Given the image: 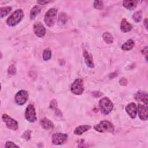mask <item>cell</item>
<instances>
[{"label": "cell", "mask_w": 148, "mask_h": 148, "mask_svg": "<svg viewBox=\"0 0 148 148\" xmlns=\"http://www.w3.org/2000/svg\"><path fill=\"white\" fill-rule=\"evenodd\" d=\"M24 17V12L21 9L15 10L7 19L6 23L10 27H14L18 24Z\"/></svg>", "instance_id": "obj_1"}, {"label": "cell", "mask_w": 148, "mask_h": 148, "mask_svg": "<svg viewBox=\"0 0 148 148\" xmlns=\"http://www.w3.org/2000/svg\"><path fill=\"white\" fill-rule=\"evenodd\" d=\"M99 106L103 114H108L113 109V105L111 101L107 97H103L99 101Z\"/></svg>", "instance_id": "obj_2"}, {"label": "cell", "mask_w": 148, "mask_h": 148, "mask_svg": "<svg viewBox=\"0 0 148 148\" xmlns=\"http://www.w3.org/2000/svg\"><path fill=\"white\" fill-rule=\"evenodd\" d=\"M94 128L98 132H113V126L112 124L109 121L103 120L101 121L98 124L94 125Z\"/></svg>", "instance_id": "obj_3"}, {"label": "cell", "mask_w": 148, "mask_h": 148, "mask_svg": "<svg viewBox=\"0 0 148 148\" xmlns=\"http://www.w3.org/2000/svg\"><path fill=\"white\" fill-rule=\"evenodd\" d=\"M57 13V10L56 9L51 8L49 9L45 16L44 21L46 25L48 27H52L54 24L56 14Z\"/></svg>", "instance_id": "obj_4"}, {"label": "cell", "mask_w": 148, "mask_h": 148, "mask_svg": "<svg viewBox=\"0 0 148 148\" xmlns=\"http://www.w3.org/2000/svg\"><path fill=\"white\" fill-rule=\"evenodd\" d=\"M83 82L82 79H77L72 83L71 87L72 92L76 95H80L84 91Z\"/></svg>", "instance_id": "obj_5"}, {"label": "cell", "mask_w": 148, "mask_h": 148, "mask_svg": "<svg viewBox=\"0 0 148 148\" xmlns=\"http://www.w3.org/2000/svg\"><path fill=\"white\" fill-rule=\"evenodd\" d=\"M25 117L27 120L31 123H33L37 120L35 110L32 105L29 104L27 107L25 113Z\"/></svg>", "instance_id": "obj_6"}, {"label": "cell", "mask_w": 148, "mask_h": 148, "mask_svg": "<svg viewBox=\"0 0 148 148\" xmlns=\"http://www.w3.org/2000/svg\"><path fill=\"white\" fill-rule=\"evenodd\" d=\"M28 98V94L27 91L20 90L19 91L15 96V102L18 105H24Z\"/></svg>", "instance_id": "obj_7"}, {"label": "cell", "mask_w": 148, "mask_h": 148, "mask_svg": "<svg viewBox=\"0 0 148 148\" xmlns=\"http://www.w3.org/2000/svg\"><path fill=\"white\" fill-rule=\"evenodd\" d=\"M68 135L66 134L56 133L52 136V143L53 145H62L66 140Z\"/></svg>", "instance_id": "obj_8"}, {"label": "cell", "mask_w": 148, "mask_h": 148, "mask_svg": "<svg viewBox=\"0 0 148 148\" xmlns=\"http://www.w3.org/2000/svg\"><path fill=\"white\" fill-rule=\"evenodd\" d=\"M2 119L8 128L13 130H16L18 128L17 122L7 114H3L2 115Z\"/></svg>", "instance_id": "obj_9"}, {"label": "cell", "mask_w": 148, "mask_h": 148, "mask_svg": "<svg viewBox=\"0 0 148 148\" xmlns=\"http://www.w3.org/2000/svg\"><path fill=\"white\" fill-rule=\"evenodd\" d=\"M34 32L37 36L42 38L46 34V29L41 23L37 22L34 25Z\"/></svg>", "instance_id": "obj_10"}, {"label": "cell", "mask_w": 148, "mask_h": 148, "mask_svg": "<svg viewBox=\"0 0 148 148\" xmlns=\"http://www.w3.org/2000/svg\"><path fill=\"white\" fill-rule=\"evenodd\" d=\"M138 116L142 120H147L148 118V110L147 106H143L141 104H138Z\"/></svg>", "instance_id": "obj_11"}, {"label": "cell", "mask_w": 148, "mask_h": 148, "mask_svg": "<svg viewBox=\"0 0 148 148\" xmlns=\"http://www.w3.org/2000/svg\"><path fill=\"white\" fill-rule=\"evenodd\" d=\"M125 110L128 115L132 119L135 118L137 112V108L134 103H131L125 107Z\"/></svg>", "instance_id": "obj_12"}, {"label": "cell", "mask_w": 148, "mask_h": 148, "mask_svg": "<svg viewBox=\"0 0 148 148\" xmlns=\"http://www.w3.org/2000/svg\"><path fill=\"white\" fill-rule=\"evenodd\" d=\"M134 98L137 101L142 102L147 105V94L146 92L138 91L135 94Z\"/></svg>", "instance_id": "obj_13"}, {"label": "cell", "mask_w": 148, "mask_h": 148, "mask_svg": "<svg viewBox=\"0 0 148 148\" xmlns=\"http://www.w3.org/2000/svg\"><path fill=\"white\" fill-rule=\"evenodd\" d=\"M40 125L43 127V128L49 130H51L54 127V125L53 123L47 118L44 117L40 120Z\"/></svg>", "instance_id": "obj_14"}, {"label": "cell", "mask_w": 148, "mask_h": 148, "mask_svg": "<svg viewBox=\"0 0 148 148\" xmlns=\"http://www.w3.org/2000/svg\"><path fill=\"white\" fill-rule=\"evenodd\" d=\"M83 56L84 58L85 62L87 64V65L90 68H93L94 63L92 61V56L90 54H89L86 50H84L83 51Z\"/></svg>", "instance_id": "obj_15"}, {"label": "cell", "mask_w": 148, "mask_h": 148, "mask_svg": "<svg viewBox=\"0 0 148 148\" xmlns=\"http://www.w3.org/2000/svg\"><path fill=\"white\" fill-rule=\"evenodd\" d=\"M120 28L123 32H127L131 30L132 25L129 23L125 18H123L120 24Z\"/></svg>", "instance_id": "obj_16"}, {"label": "cell", "mask_w": 148, "mask_h": 148, "mask_svg": "<svg viewBox=\"0 0 148 148\" xmlns=\"http://www.w3.org/2000/svg\"><path fill=\"white\" fill-rule=\"evenodd\" d=\"M91 128L90 125H80L77 127L75 131H74V134L75 135H82L83 133L85 132L86 131H88V130H90Z\"/></svg>", "instance_id": "obj_17"}, {"label": "cell", "mask_w": 148, "mask_h": 148, "mask_svg": "<svg viewBox=\"0 0 148 148\" xmlns=\"http://www.w3.org/2000/svg\"><path fill=\"white\" fill-rule=\"evenodd\" d=\"M137 4V1H124L123 2V6L129 9V10H132L134 9Z\"/></svg>", "instance_id": "obj_18"}, {"label": "cell", "mask_w": 148, "mask_h": 148, "mask_svg": "<svg viewBox=\"0 0 148 148\" xmlns=\"http://www.w3.org/2000/svg\"><path fill=\"white\" fill-rule=\"evenodd\" d=\"M134 42L132 39H128L126 42H125L122 46H121V49L125 51H128L131 50L134 46Z\"/></svg>", "instance_id": "obj_19"}, {"label": "cell", "mask_w": 148, "mask_h": 148, "mask_svg": "<svg viewBox=\"0 0 148 148\" xmlns=\"http://www.w3.org/2000/svg\"><path fill=\"white\" fill-rule=\"evenodd\" d=\"M41 8L39 6H34L30 12V18L31 20H33L35 17L40 12Z\"/></svg>", "instance_id": "obj_20"}, {"label": "cell", "mask_w": 148, "mask_h": 148, "mask_svg": "<svg viewBox=\"0 0 148 148\" xmlns=\"http://www.w3.org/2000/svg\"><path fill=\"white\" fill-rule=\"evenodd\" d=\"M102 37L103 40L106 43L110 44V43H112L113 42V38L111 35V34H110L109 32L103 33L102 35Z\"/></svg>", "instance_id": "obj_21"}, {"label": "cell", "mask_w": 148, "mask_h": 148, "mask_svg": "<svg viewBox=\"0 0 148 148\" xmlns=\"http://www.w3.org/2000/svg\"><path fill=\"white\" fill-rule=\"evenodd\" d=\"M12 10V8L10 6H6L1 8L0 9V15L1 18H3L5 16H6L10 11Z\"/></svg>", "instance_id": "obj_22"}, {"label": "cell", "mask_w": 148, "mask_h": 148, "mask_svg": "<svg viewBox=\"0 0 148 148\" xmlns=\"http://www.w3.org/2000/svg\"><path fill=\"white\" fill-rule=\"evenodd\" d=\"M51 52L49 49H46L43 52V59L45 61H48L51 58Z\"/></svg>", "instance_id": "obj_23"}, {"label": "cell", "mask_w": 148, "mask_h": 148, "mask_svg": "<svg viewBox=\"0 0 148 148\" xmlns=\"http://www.w3.org/2000/svg\"><path fill=\"white\" fill-rule=\"evenodd\" d=\"M142 11L139 10V11H137L132 16V18L134 19V20L136 22L138 23L139 21H140V20H142Z\"/></svg>", "instance_id": "obj_24"}, {"label": "cell", "mask_w": 148, "mask_h": 148, "mask_svg": "<svg viewBox=\"0 0 148 148\" xmlns=\"http://www.w3.org/2000/svg\"><path fill=\"white\" fill-rule=\"evenodd\" d=\"M94 8L98 10H101L103 8V3L102 1H95L94 2Z\"/></svg>", "instance_id": "obj_25"}, {"label": "cell", "mask_w": 148, "mask_h": 148, "mask_svg": "<svg viewBox=\"0 0 148 148\" xmlns=\"http://www.w3.org/2000/svg\"><path fill=\"white\" fill-rule=\"evenodd\" d=\"M8 72L10 75H15L16 73V69L15 66L13 65H11L10 66H9L8 70Z\"/></svg>", "instance_id": "obj_26"}, {"label": "cell", "mask_w": 148, "mask_h": 148, "mask_svg": "<svg viewBox=\"0 0 148 148\" xmlns=\"http://www.w3.org/2000/svg\"><path fill=\"white\" fill-rule=\"evenodd\" d=\"M31 131H29V130H27V131H26L24 133V134H23V137L26 140H28L30 138H31Z\"/></svg>", "instance_id": "obj_27"}, {"label": "cell", "mask_w": 148, "mask_h": 148, "mask_svg": "<svg viewBox=\"0 0 148 148\" xmlns=\"http://www.w3.org/2000/svg\"><path fill=\"white\" fill-rule=\"evenodd\" d=\"M18 147V146L15 145L12 142H7L5 145V147Z\"/></svg>", "instance_id": "obj_28"}, {"label": "cell", "mask_w": 148, "mask_h": 148, "mask_svg": "<svg viewBox=\"0 0 148 148\" xmlns=\"http://www.w3.org/2000/svg\"><path fill=\"white\" fill-rule=\"evenodd\" d=\"M119 83H120V84L121 85H122V86H125V85H127V79H126L125 78L123 77V78H121V79L119 80Z\"/></svg>", "instance_id": "obj_29"}, {"label": "cell", "mask_w": 148, "mask_h": 148, "mask_svg": "<svg viewBox=\"0 0 148 148\" xmlns=\"http://www.w3.org/2000/svg\"><path fill=\"white\" fill-rule=\"evenodd\" d=\"M57 106V102H56V100H53L51 101V102H50V108L51 109H56V107Z\"/></svg>", "instance_id": "obj_30"}, {"label": "cell", "mask_w": 148, "mask_h": 148, "mask_svg": "<svg viewBox=\"0 0 148 148\" xmlns=\"http://www.w3.org/2000/svg\"><path fill=\"white\" fill-rule=\"evenodd\" d=\"M50 1H37V3L40 4V5H46L48 3H49Z\"/></svg>", "instance_id": "obj_31"}, {"label": "cell", "mask_w": 148, "mask_h": 148, "mask_svg": "<svg viewBox=\"0 0 148 148\" xmlns=\"http://www.w3.org/2000/svg\"><path fill=\"white\" fill-rule=\"evenodd\" d=\"M93 94H96V95H94L95 97H100L101 95H102V94L101 92H99V91L94 92Z\"/></svg>", "instance_id": "obj_32"}, {"label": "cell", "mask_w": 148, "mask_h": 148, "mask_svg": "<svg viewBox=\"0 0 148 148\" xmlns=\"http://www.w3.org/2000/svg\"><path fill=\"white\" fill-rule=\"evenodd\" d=\"M147 18H146V19L145 20V21H144V23H145V27H146V29L147 28Z\"/></svg>", "instance_id": "obj_33"}]
</instances>
